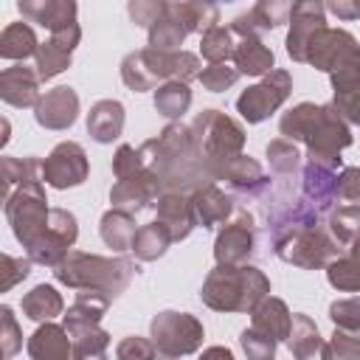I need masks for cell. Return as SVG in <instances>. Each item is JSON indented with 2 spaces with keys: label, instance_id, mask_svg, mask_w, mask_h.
<instances>
[{
  "label": "cell",
  "instance_id": "54",
  "mask_svg": "<svg viewBox=\"0 0 360 360\" xmlns=\"http://www.w3.org/2000/svg\"><path fill=\"white\" fill-rule=\"evenodd\" d=\"M332 14H338L340 20H354V17H360V3H349V0H335V3H329L326 6Z\"/></svg>",
  "mask_w": 360,
  "mask_h": 360
},
{
  "label": "cell",
  "instance_id": "22",
  "mask_svg": "<svg viewBox=\"0 0 360 360\" xmlns=\"http://www.w3.org/2000/svg\"><path fill=\"white\" fill-rule=\"evenodd\" d=\"M301 180H304V197L315 211H326V208L335 205V200H338V174H335L332 166L307 158Z\"/></svg>",
  "mask_w": 360,
  "mask_h": 360
},
{
  "label": "cell",
  "instance_id": "39",
  "mask_svg": "<svg viewBox=\"0 0 360 360\" xmlns=\"http://www.w3.org/2000/svg\"><path fill=\"white\" fill-rule=\"evenodd\" d=\"M233 31L225 25H211L202 39H200V53L208 59V65H222L228 59H233Z\"/></svg>",
  "mask_w": 360,
  "mask_h": 360
},
{
  "label": "cell",
  "instance_id": "34",
  "mask_svg": "<svg viewBox=\"0 0 360 360\" xmlns=\"http://www.w3.org/2000/svg\"><path fill=\"white\" fill-rule=\"evenodd\" d=\"M62 309H65V301H62V295L51 284H37L31 292L22 295V312L31 321H45L48 323Z\"/></svg>",
  "mask_w": 360,
  "mask_h": 360
},
{
  "label": "cell",
  "instance_id": "27",
  "mask_svg": "<svg viewBox=\"0 0 360 360\" xmlns=\"http://www.w3.org/2000/svg\"><path fill=\"white\" fill-rule=\"evenodd\" d=\"M124 129V107L115 98H101L87 112V132L98 143H112Z\"/></svg>",
  "mask_w": 360,
  "mask_h": 360
},
{
  "label": "cell",
  "instance_id": "15",
  "mask_svg": "<svg viewBox=\"0 0 360 360\" xmlns=\"http://www.w3.org/2000/svg\"><path fill=\"white\" fill-rule=\"evenodd\" d=\"M160 191H163L160 177H158L149 166H143L141 172H135V174H129V177H121V180L112 186L110 202H112V208L138 214V211L149 208L155 200H160V197H163Z\"/></svg>",
  "mask_w": 360,
  "mask_h": 360
},
{
  "label": "cell",
  "instance_id": "3",
  "mask_svg": "<svg viewBox=\"0 0 360 360\" xmlns=\"http://www.w3.org/2000/svg\"><path fill=\"white\" fill-rule=\"evenodd\" d=\"M270 292V281L253 264H217L200 295L217 312H253Z\"/></svg>",
  "mask_w": 360,
  "mask_h": 360
},
{
  "label": "cell",
  "instance_id": "36",
  "mask_svg": "<svg viewBox=\"0 0 360 360\" xmlns=\"http://www.w3.org/2000/svg\"><path fill=\"white\" fill-rule=\"evenodd\" d=\"M172 245V233L166 231V225L163 222H149V225H141L138 228V233H135V239H132V253L141 259V262H152V259H158V256H163L166 253V248Z\"/></svg>",
  "mask_w": 360,
  "mask_h": 360
},
{
  "label": "cell",
  "instance_id": "11",
  "mask_svg": "<svg viewBox=\"0 0 360 360\" xmlns=\"http://www.w3.org/2000/svg\"><path fill=\"white\" fill-rule=\"evenodd\" d=\"M152 343L163 357H183L200 349L202 323L188 312H158L152 318Z\"/></svg>",
  "mask_w": 360,
  "mask_h": 360
},
{
  "label": "cell",
  "instance_id": "35",
  "mask_svg": "<svg viewBox=\"0 0 360 360\" xmlns=\"http://www.w3.org/2000/svg\"><path fill=\"white\" fill-rule=\"evenodd\" d=\"M0 174H3V197L25 183L42 180V160L37 158H3L0 160Z\"/></svg>",
  "mask_w": 360,
  "mask_h": 360
},
{
  "label": "cell",
  "instance_id": "30",
  "mask_svg": "<svg viewBox=\"0 0 360 360\" xmlns=\"http://www.w3.org/2000/svg\"><path fill=\"white\" fill-rule=\"evenodd\" d=\"M233 62H236V70L239 73H248V76H262V73H270L276 70L273 62V51L259 39V37H245L239 39L236 51H233Z\"/></svg>",
  "mask_w": 360,
  "mask_h": 360
},
{
  "label": "cell",
  "instance_id": "2",
  "mask_svg": "<svg viewBox=\"0 0 360 360\" xmlns=\"http://www.w3.org/2000/svg\"><path fill=\"white\" fill-rule=\"evenodd\" d=\"M287 141H304L309 146V160L326 163L332 169L340 166V149L352 143V132L335 104H298L284 112L278 124Z\"/></svg>",
  "mask_w": 360,
  "mask_h": 360
},
{
  "label": "cell",
  "instance_id": "55",
  "mask_svg": "<svg viewBox=\"0 0 360 360\" xmlns=\"http://www.w3.org/2000/svg\"><path fill=\"white\" fill-rule=\"evenodd\" d=\"M200 360H233V354H231V349H225V346H211V349L202 352Z\"/></svg>",
  "mask_w": 360,
  "mask_h": 360
},
{
  "label": "cell",
  "instance_id": "18",
  "mask_svg": "<svg viewBox=\"0 0 360 360\" xmlns=\"http://www.w3.org/2000/svg\"><path fill=\"white\" fill-rule=\"evenodd\" d=\"M76 115H79V96L68 84L48 90L34 107V118L45 129H68L76 121Z\"/></svg>",
  "mask_w": 360,
  "mask_h": 360
},
{
  "label": "cell",
  "instance_id": "47",
  "mask_svg": "<svg viewBox=\"0 0 360 360\" xmlns=\"http://www.w3.org/2000/svg\"><path fill=\"white\" fill-rule=\"evenodd\" d=\"M236 79H239V70L231 68L228 62H222V65H208V68L200 70V82H202V87L211 90V93H222V90H228Z\"/></svg>",
  "mask_w": 360,
  "mask_h": 360
},
{
  "label": "cell",
  "instance_id": "37",
  "mask_svg": "<svg viewBox=\"0 0 360 360\" xmlns=\"http://www.w3.org/2000/svg\"><path fill=\"white\" fill-rule=\"evenodd\" d=\"M335 90V110L352 121L360 124V76H332Z\"/></svg>",
  "mask_w": 360,
  "mask_h": 360
},
{
  "label": "cell",
  "instance_id": "46",
  "mask_svg": "<svg viewBox=\"0 0 360 360\" xmlns=\"http://www.w3.org/2000/svg\"><path fill=\"white\" fill-rule=\"evenodd\" d=\"M239 343H242L248 360H276V340L262 335V332H256L253 326L242 332Z\"/></svg>",
  "mask_w": 360,
  "mask_h": 360
},
{
  "label": "cell",
  "instance_id": "5",
  "mask_svg": "<svg viewBox=\"0 0 360 360\" xmlns=\"http://www.w3.org/2000/svg\"><path fill=\"white\" fill-rule=\"evenodd\" d=\"M121 79L129 90H152L155 84L166 82H186L200 79V59L188 51H155L141 48L124 56L121 62Z\"/></svg>",
  "mask_w": 360,
  "mask_h": 360
},
{
  "label": "cell",
  "instance_id": "6",
  "mask_svg": "<svg viewBox=\"0 0 360 360\" xmlns=\"http://www.w3.org/2000/svg\"><path fill=\"white\" fill-rule=\"evenodd\" d=\"M219 8L211 3H163L160 17L149 28V48L177 51L191 31H208L217 25Z\"/></svg>",
  "mask_w": 360,
  "mask_h": 360
},
{
  "label": "cell",
  "instance_id": "45",
  "mask_svg": "<svg viewBox=\"0 0 360 360\" xmlns=\"http://www.w3.org/2000/svg\"><path fill=\"white\" fill-rule=\"evenodd\" d=\"M329 318L335 323V329H346V332H360V295L335 301L329 307Z\"/></svg>",
  "mask_w": 360,
  "mask_h": 360
},
{
  "label": "cell",
  "instance_id": "14",
  "mask_svg": "<svg viewBox=\"0 0 360 360\" xmlns=\"http://www.w3.org/2000/svg\"><path fill=\"white\" fill-rule=\"evenodd\" d=\"M87 155L76 141H62L42 160V180L53 188H73L87 180Z\"/></svg>",
  "mask_w": 360,
  "mask_h": 360
},
{
  "label": "cell",
  "instance_id": "31",
  "mask_svg": "<svg viewBox=\"0 0 360 360\" xmlns=\"http://www.w3.org/2000/svg\"><path fill=\"white\" fill-rule=\"evenodd\" d=\"M107 304H110L107 295L82 290V292L76 295V301H73V304L68 307V312H65V332L79 329V326H98L101 315L107 312Z\"/></svg>",
  "mask_w": 360,
  "mask_h": 360
},
{
  "label": "cell",
  "instance_id": "12",
  "mask_svg": "<svg viewBox=\"0 0 360 360\" xmlns=\"http://www.w3.org/2000/svg\"><path fill=\"white\" fill-rule=\"evenodd\" d=\"M76 233H79L76 217L70 211H65V208H51V217H48L45 231L34 239L31 248H25L28 250V259L56 270L65 262L68 248L76 242Z\"/></svg>",
  "mask_w": 360,
  "mask_h": 360
},
{
  "label": "cell",
  "instance_id": "53",
  "mask_svg": "<svg viewBox=\"0 0 360 360\" xmlns=\"http://www.w3.org/2000/svg\"><path fill=\"white\" fill-rule=\"evenodd\" d=\"M338 197L349 202H360V166H349L338 177Z\"/></svg>",
  "mask_w": 360,
  "mask_h": 360
},
{
  "label": "cell",
  "instance_id": "1",
  "mask_svg": "<svg viewBox=\"0 0 360 360\" xmlns=\"http://www.w3.org/2000/svg\"><path fill=\"white\" fill-rule=\"evenodd\" d=\"M143 163L160 177L163 191H197L208 183H214L197 143L191 135V127L183 124H169L158 138L146 141L141 146Z\"/></svg>",
  "mask_w": 360,
  "mask_h": 360
},
{
  "label": "cell",
  "instance_id": "13",
  "mask_svg": "<svg viewBox=\"0 0 360 360\" xmlns=\"http://www.w3.org/2000/svg\"><path fill=\"white\" fill-rule=\"evenodd\" d=\"M292 90V79L287 70H270L259 84L248 87L239 98H236V110L242 112V118L248 124H259L264 121L270 112H276L287 96Z\"/></svg>",
  "mask_w": 360,
  "mask_h": 360
},
{
  "label": "cell",
  "instance_id": "48",
  "mask_svg": "<svg viewBox=\"0 0 360 360\" xmlns=\"http://www.w3.org/2000/svg\"><path fill=\"white\" fill-rule=\"evenodd\" d=\"M31 273V259H14L11 253L0 256V290H11L17 281H22Z\"/></svg>",
  "mask_w": 360,
  "mask_h": 360
},
{
  "label": "cell",
  "instance_id": "4",
  "mask_svg": "<svg viewBox=\"0 0 360 360\" xmlns=\"http://www.w3.org/2000/svg\"><path fill=\"white\" fill-rule=\"evenodd\" d=\"M135 273H138V264L124 256L107 259V256H96V253H82V250L68 253L65 262L53 270V276L62 284L76 287V290L101 292L110 301L129 287Z\"/></svg>",
  "mask_w": 360,
  "mask_h": 360
},
{
  "label": "cell",
  "instance_id": "7",
  "mask_svg": "<svg viewBox=\"0 0 360 360\" xmlns=\"http://www.w3.org/2000/svg\"><path fill=\"white\" fill-rule=\"evenodd\" d=\"M191 135H194V143H197L211 177L222 163L239 158L242 146H245L242 127L233 118H228L225 112H219V110H202L191 121Z\"/></svg>",
  "mask_w": 360,
  "mask_h": 360
},
{
  "label": "cell",
  "instance_id": "24",
  "mask_svg": "<svg viewBox=\"0 0 360 360\" xmlns=\"http://www.w3.org/2000/svg\"><path fill=\"white\" fill-rule=\"evenodd\" d=\"M158 222L166 225V231L172 233V242L186 239L191 233V228L197 225L191 197L177 194V191H163V197L158 200Z\"/></svg>",
  "mask_w": 360,
  "mask_h": 360
},
{
  "label": "cell",
  "instance_id": "29",
  "mask_svg": "<svg viewBox=\"0 0 360 360\" xmlns=\"http://www.w3.org/2000/svg\"><path fill=\"white\" fill-rule=\"evenodd\" d=\"M290 352L295 360H323V352H326V343L323 338L318 335V326L309 315H292V329H290Z\"/></svg>",
  "mask_w": 360,
  "mask_h": 360
},
{
  "label": "cell",
  "instance_id": "19",
  "mask_svg": "<svg viewBox=\"0 0 360 360\" xmlns=\"http://www.w3.org/2000/svg\"><path fill=\"white\" fill-rule=\"evenodd\" d=\"M0 98L11 107H37L39 104V76L34 68L17 62L0 73Z\"/></svg>",
  "mask_w": 360,
  "mask_h": 360
},
{
  "label": "cell",
  "instance_id": "20",
  "mask_svg": "<svg viewBox=\"0 0 360 360\" xmlns=\"http://www.w3.org/2000/svg\"><path fill=\"white\" fill-rule=\"evenodd\" d=\"M290 11H292L290 3L262 0V3H256L250 11L239 14V17L231 22V31L239 34L242 39H245V37H259V34H264V31H273V28L281 25V22H290Z\"/></svg>",
  "mask_w": 360,
  "mask_h": 360
},
{
  "label": "cell",
  "instance_id": "26",
  "mask_svg": "<svg viewBox=\"0 0 360 360\" xmlns=\"http://www.w3.org/2000/svg\"><path fill=\"white\" fill-rule=\"evenodd\" d=\"M31 360H73V340L65 326L45 323L28 338Z\"/></svg>",
  "mask_w": 360,
  "mask_h": 360
},
{
  "label": "cell",
  "instance_id": "28",
  "mask_svg": "<svg viewBox=\"0 0 360 360\" xmlns=\"http://www.w3.org/2000/svg\"><path fill=\"white\" fill-rule=\"evenodd\" d=\"M250 326L278 343V340H287V338H290L292 315H290V309H287V304H284L281 298L267 295V298L253 309V323H250Z\"/></svg>",
  "mask_w": 360,
  "mask_h": 360
},
{
  "label": "cell",
  "instance_id": "56",
  "mask_svg": "<svg viewBox=\"0 0 360 360\" xmlns=\"http://www.w3.org/2000/svg\"><path fill=\"white\" fill-rule=\"evenodd\" d=\"M352 259H354V262L360 264V236H357V239L352 242Z\"/></svg>",
  "mask_w": 360,
  "mask_h": 360
},
{
  "label": "cell",
  "instance_id": "21",
  "mask_svg": "<svg viewBox=\"0 0 360 360\" xmlns=\"http://www.w3.org/2000/svg\"><path fill=\"white\" fill-rule=\"evenodd\" d=\"M214 180H228L231 188H236L239 194H248V197H256L262 194L267 186H270V177L262 172V166L248 158V155H239L228 163H222L217 172H214Z\"/></svg>",
  "mask_w": 360,
  "mask_h": 360
},
{
  "label": "cell",
  "instance_id": "40",
  "mask_svg": "<svg viewBox=\"0 0 360 360\" xmlns=\"http://www.w3.org/2000/svg\"><path fill=\"white\" fill-rule=\"evenodd\" d=\"M329 233L338 245H352L360 236V205H340L329 214Z\"/></svg>",
  "mask_w": 360,
  "mask_h": 360
},
{
  "label": "cell",
  "instance_id": "32",
  "mask_svg": "<svg viewBox=\"0 0 360 360\" xmlns=\"http://www.w3.org/2000/svg\"><path fill=\"white\" fill-rule=\"evenodd\" d=\"M37 51H39V42L28 22H11L3 28V34H0V56L3 59L22 62L28 56H37Z\"/></svg>",
  "mask_w": 360,
  "mask_h": 360
},
{
  "label": "cell",
  "instance_id": "38",
  "mask_svg": "<svg viewBox=\"0 0 360 360\" xmlns=\"http://www.w3.org/2000/svg\"><path fill=\"white\" fill-rule=\"evenodd\" d=\"M191 107V90L186 82H166L155 90V110L166 118H180Z\"/></svg>",
  "mask_w": 360,
  "mask_h": 360
},
{
  "label": "cell",
  "instance_id": "17",
  "mask_svg": "<svg viewBox=\"0 0 360 360\" xmlns=\"http://www.w3.org/2000/svg\"><path fill=\"white\" fill-rule=\"evenodd\" d=\"M326 6L323 3H295L290 11V34H287V53L295 62H307V48L312 42V37L326 28L323 20Z\"/></svg>",
  "mask_w": 360,
  "mask_h": 360
},
{
  "label": "cell",
  "instance_id": "44",
  "mask_svg": "<svg viewBox=\"0 0 360 360\" xmlns=\"http://www.w3.org/2000/svg\"><path fill=\"white\" fill-rule=\"evenodd\" d=\"M323 360H360V335L346 332V329H335L332 340L326 343Z\"/></svg>",
  "mask_w": 360,
  "mask_h": 360
},
{
  "label": "cell",
  "instance_id": "16",
  "mask_svg": "<svg viewBox=\"0 0 360 360\" xmlns=\"http://www.w3.org/2000/svg\"><path fill=\"white\" fill-rule=\"evenodd\" d=\"M256 233H253V217L248 211H239L217 236L214 256L217 264H245L253 256Z\"/></svg>",
  "mask_w": 360,
  "mask_h": 360
},
{
  "label": "cell",
  "instance_id": "10",
  "mask_svg": "<svg viewBox=\"0 0 360 360\" xmlns=\"http://www.w3.org/2000/svg\"><path fill=\"white\" fill-rule=\"evenodd\" d=\"M273 250L278 259H284L295 267H304V270L323 267L332 259H338V253H340L338 242H332L321 225H309V228H301V231L273 239Z\"/></svg>",
  "mask_w": 360,
  "mask_h": 360
},
{
  "label": "cell",
  "instance_id": "42",
  "mask_svg": "<svg viewBox=\"0 0 360 360\" xmlns=\"http://www.w3.org/2000/svg\"><path fill=\"white\" fill-rule=\"evenodd\" d=\"M326 278L340 292H360V264L352 256H338L326 264Z\"/></svg>",
  "mask_w": 360,
  "mask_h": 360
},
{
  "label": "cell",
  "instance_id": "51",
  "mask_svg": "<svg viewBox=\"0 0 360 360\" xmlns=\"http://www.w3.org/2000/svg\"><path fill=\"white\" fill-rule=\"evenodd\" d=\"M146 163H143V155H141V149H132L129 143H121L118 146V152H115V158H112V174L121 180V177H129V174H135V172H141Z\"/></svg>",
  "mask_w": 360,
  "mask_h": 360
},
{
  "label": "cell",
  "instance_id": "8",
  "mask_svg": "<svg viewBox=\"0 0 360 360\" xmlns=\"http://www.w3.org/2000/svg\"><path fill=\"white\" fill-rule=\"evenodd\" d=\"M307 62L332 76H360V45L343 28H321L307 48Z\"/></svg>",
  "mask_w": 360,
  "mask_h": 360
},
{
  "label": "cell",
  "instance_id": "50",
  "mask_svg": "<svg viewBox=\"0 0 360 360\" xmlns=\"http://www.w3.org/2000/svg\"><path fill=\"white\" fill-rule=\"evenodd\" d=\"M155 354H158L155 343L146 340V338H138V335L124 338V340L115 346V357H118V360H155Z\"/></svg>",
  "mask_w": 360,
  "mask_h": 360
},
{
  "label": "cell",
  "instance_id": "49",
  "mask_svg": "<svg viewBox=\"0 0 360 360\" xmlns=\"http://www.w3.org/2000/svg\"><path fill=\"white\" fill-rule=\"evenodd\" d=\"M0 340H3V354L6 357H14L17 349L22 346V332L14 321L11 307H0Z\"/></svg>",
  "mask_w": 360,
  "mask_h": 360
},
{
  "label": "cell",
  "instance_id": "43",
  "mask_svg": "<svg viewBox=\"0 0 360 360\" xmlns=\"http://www.w3.org/2000/svg\"><path fill=\"white\" fill-rule=\"evenodd\" d=\"M267 158H270V169H273L278 177H284V180L292 177L295 169H298V163H301V155H298L295 143L287 141V138L270 141V143H267Z\"/></svg>",
  "mask_w": 360,
  "mask_h": 360
},
{
  "label": "cell",
  "instance_id": "23",
  "mask_svg": "<svg viewBox=\"0 0 360 360\" xmlns=\"http://www.w3.org/2000/svg\"><path fill=\"white\" fill-rule=\"evenodd\" d=\"M20 14L31 22H39L51 34L76 25V3L70 0H20L17 3Z\"/></svg>",
  "mask_w": 360,
  "mask_h": 360
},
{
  "label": "cell",
  "instance_id": "41",
  "mask_svg": "<svg viewBox=\"0 0 360 360\" xmlns=\"http://www.w3.org/2000/svg\"><path fill=\"white\" fill-rule=\"evenodd\" d=\"M68 68H70V51H65L53 39L39 45V51H37V76H39V82H48V79H53L56 73H62Z\"/></svg>",
  "mask_w": 360,
  "mask_h": 360
},
{
  "label": "cell",
  "instance_id": "9",
  "mask_svg": "<svg viewBox=\"0 0 360 360\" xmlns=\"http://www.w3.org/2000/svg\"><path fill=\"white\" fill-rule=\"evenodd\" d=\"M45 191H42V183L34 180V183H25L20 188H14L6 200V219L14 231V236L22 242V248H31L34 239L45 231L48 225V217H51V208L45 205Z\"/></svg>",
  "mask_w": 360,
  "mask_h": 360
},
{
  "label": "cell",
  "instance_id": "25",
  "mask_svg": "<svg viewBox=\"0 0 360 360\" xmlns=\"http://www.w3.org/2000/svg\"><path fill=\"white\" fill-rule=\"evenodd\" d=\"M191 208H194L197 225L214 228V225H219V222H225L231 217L233 200L222 188H217V183H208V186H202V188H197L191 194Z\"/></svg>",
  "mask_w": 360,
  "mask_h": 360
},
{
  "label": "cell",
  "instance_id": "52",
  "mask_svg": "<svg viewBox=\"0 0 360 360\" xmlns=\"http://www.w3.org/2000/svg\"><path fill=\"white\" fill-rule=\"evenodd\" d=\"M160 11H163V3L158 0H135V3H129V17H132V22L135 25H141V28H152V22L160 17Z\"/></svg>",
  "mask_w": 360,
  "mask_h": 360
},
{
  "label": "cell",
  "instance_id": "33",
  "mask_svg": "<svg viewBox=\"0 0 360 360\" xmlns=\"http://www.w3.org/2000/svg\"><path fill=\"white\" fill-rule=\"evenodd\" d=\"M138 228H135V219L129 211H121V208H110L104 217H101V239L112 248V250H129L132 248V239H135Z\"/></svg>",
  "mask_w": 360,
  "mask_h": 360
}]
</instances>
